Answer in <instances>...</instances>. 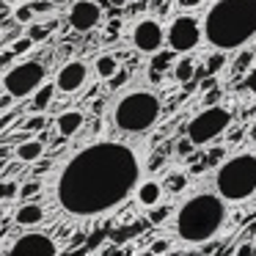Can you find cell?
I'll list each match as a JSON object with an SVG mask.
<instances>
[{"label": "cell", "instance_id": "obj_22", "mask_svg": "<svg viewBox=\"0 0 256 256\" xmlns=\"http://www.w3.org/2000/svg\"><path fill=\"white\" fill-rule=\"evenodd\" d=\"M223 66H226V56L218 50L215 56H210V61H206V69H204V72H206V74H215V72H220Z\"/></svg>", "mask_w": 256, "mask_h": 256}, {"label": "cell", "instance_id": "obj_21", "mask_svg": "<svg viewBox=\"0 0 256 256\" xmlns=\"http://www.w3.org/2000/svg\"><path fill=\"white\" fill-rule=\"evenodd\" d=\"M184 184H188V179H184V174H171V176H168V182L162 184V193H176V190H182Z\"/></svg>", "mask_w": 256, "mask_h": 256}, {"label": "cell", "instance_id": "obj_20", "mask_svg": "<svg viewBox=\"0 0 256 256\" xmlns=\"http://www.w3.org/2000/svg\"><path fill=\"white\" fill-rule=\"evenodd\" d=\"M94 69H96V74H100L102 80H108V78H110V74L118 69L116 56H100V58H96V64H94Z\"/></svg>", "mask_w": 256, "mask_h": 256}, {"label": "cell", "instance_id": "obj_6", "mask_svg": "<svg viewBox=\"0 0 256 256\" xmlns=\"http://www.w3.org/2000/svg\"><path fill=\"white\" fill-rule=\"evenodd\" d=\"M228 124H232V113L220 105H210L190 118L188 138L193 140V146H206V144H212L218 135L226 132Z\"/></svg>", "mask_w": 256, "mask_h": 256}, {"label": "cell", "instance_id": "obj_16", "mask_svg": "<svg viewBox=\"0 0 256 256\" xmlns=\"http://www.w3.org/2000/svg\"><path fill=\"white\" fill-rule=\"evenodd\" d=\"M14 220H17L20 226H39V223L44 220V210H42L39 204H28V201H25V204L17 210Z\"/></svg>", "mask_w": 256, "mask_h": 256}, {"label": "cell", "instance_id": "obj_32", "mask_svg": "<svg viewBox=\"0 0 256 256\" xmlns=\"http://www.w3.org/2000/svg\"><path fill=\"white\" fill-rule=\"evenodd\" d=\"M245 88H248L250 94L256 96V66L250 69V72H248V78H245Z\"/></svg>", "mask_w": 256, "mask_h": 256}, {"label": "cell", "instance_id": "obj_3", "mask_svg": "<svg viewBox=\"0 0 256 256\" xmlns=\"http://www.w3.org/2000/svg\"><path fill=\"white\" fill-rule=\"evenodd\" d=\"M226 223V201L212 193H198L176 212V234L190 245L212 240Z\"/></svg>", "mask_w": 256, "mask_h": 256}, {"label": "cell", "instance_id": "obj_11", "mask_svg": "<svg viewBox=\"0 0 256 256\" xmlns=\"http://www.w3.org/2000/svg\"><path fill=\"white\" fill-rule=\"evenodd\" d=\"M8 254H58V242L52 237L42 232H34V234H20L17 240L12 242Z\"/></svg>", "mask_w": 256, "mask_h": 256}, {"label": "cell", "instance_id": "obj_34", "mask_svg": "<svg viewBox=\"0 0 256 256\" xmlns=\"http://www.w3.org/2000/svg\"><path fill=\"white\" fill-rule=\"evenodd\" d=\"M250 58H254L250 52H242V56H240V61H237V72H242V69L248 66V64H250Z\"/></svg>", "mask_w": 256, "mask_h": 256}, {"label": "cell", "instance_id": "obj_44", "mask_svg": "<svg viewBox=\"0 0 256 256\" xmlns=\"http://www.w3.org/2000/svg\"><path fill=\"white\" fill-rule=\"evenodd\" d=\"M250 254H256V242H250Z\"/></svg>", "mask_w": 256, "mask_h": 256}, {"label": "cell", "instance_id": "obj_37", "mask_svg": "<svg viewBox=\"0 0 256 256\" xmlns=\"http://www.w3.org/2000/svg\"><path fill=\"white\" fill-rule=\"evenodd\" d=\"M204 0H179V8H198Z\"/></svg>", "mask_w": 256, "mask_h": 256}, {"label": "cell", "instance_id": "obj_36", "mask_svg": "<svg viewBox=\"0 0 256 256\" xmlns=\"http://www.w3.org/2000/svg\"><path fill=\"white\" fill-rule=\"evenodd\" d=\"M232 254H237V256H248V254H250V242H242V245H237V248H232Z\"/></svg>", "mask_w": 256, "mask_h": 256}, {"label": "cell", "instance_id": "obj_27", "mask_svg": "<svg viewBox=\"0 0 256 256\" xmlns=\"http://www.w3.org/2000/svg\"><path fill=\"white\" fill-rule=\"evenodd\" d=\"M127 78H130V74L124 72V69H116V72H113L110 78H108V80H110L108 86H110V88H122V86L127 83Z\"/></svg>", "mask_w": 256, "mask_h": 256}, {"label": "cell", "instance_id": "obj_14", "mask_svg": "<svg viewBox=\"0 0 256 256\" xmlns=\"http://www.w3.org/2000/svg\"><path fill=\"white\" fill-rule=\"evenodd\" d=\"M135 193H138V204L140 206H154V204H160L162 184L160 182H138Z\"/></svg>", "mask_w": 256, "mask_h": 256}, {"label": "cell", "instance_id": "obj_29", "mask_svg": "<svg viewBox=\"0 0 256 256\" xmlns=\"http://www.w3.org/2000/svg\"><path fill=\"white\" fill-rule=\"evenodd\" d=\"M14 17H17V22H30L34 20V6H20L14 12Z\"/></svg>", "mask_w": 256, "mask_h": 256}, {"label": "cell", "instance_id": "obj_33", "mask_svg": "<svg viewBox=\"0 0 256 256\" xmlns=\"http://www.w3.org/2000/svg\"><path fill=\"white\" fill-rule=\"evenodd\" d=\"M102 240H105V232L91 234V240H88V250H91V248H100V245H102Z\"/></svg>", "mask_w": 256, "mask_h": 256}, {"label": "cell", "instance_id": "obj_28", "mask_svg": "<svg viewBox=\"0 0 256 256\" xmlns=\"http://www.w3.org/2000/svg\"><path fill=\"white\" fill-rule=\"evenodd\" d=\"M39 190H42V184H39V182H25V184H22V190H17V196H22V198L28 201L30 196H36Z\"/></svg>", "mask_w": 256, "mask_h": 256}, {"label": "cell", "instance_id": "obj_30", "mask_svg": "<svg viewBox=\"0 0 256 256\" xmlns=\"http://www.w3.org/2000/svg\"><path fill=\"white\" fill-rule=\"evenodd\" d=\"M176 152H179V154H182V157H190V154H193V140H179V144H176Z\"/></svg>", "mask_w": 256, "mask_h": 256}, {"label": "cell", "instance_id": "obj_26", "mask_svg": "<svg viewBox=\"0 0 256 256\" xmlns=\"http://www.w3.org/2000/svg\"><path fill=\"white\" fill-rule=\"evenodd\" d=\"M44 116L42 113H36V116H30V118H25V130H30V132H39V130H44Z\"/></svg>", "mask_w": 256, "mask_h": 256}, {"label": "cell", "instance_id": "obj_17", "mask_svg": "<svg viewBox=\"0 0 256 256\" xmlns=\"http://www.w3.org/2000/svg\"><path fill=\"white\" fill-rule=\"evenodd\" d=\"M52 94H56V88H52V86H47V83H42L39 88L34 91V102H30V105H34V110H44V108H50V102H52Z\"/></svg>", "mask_w": 256, "mask_h": 256}, {"label": "cell", "instance_id": "obj_18", "mask_svg": "<svg viewBox=\"0 0 256 256\" xmlns=\"http://www.w3.org/2000/svg\"><path fill=\"white\" fill-rule=\"evenodd\" d=\"M168 64H171V52H160V56L152 61V66H149V80L152 83H160V78L168 69Z\"/></svg>", "mask_w": 256, "mask_h": 256}, {"label": "cell", "instance_id": "obj_43", "mask_svg": "<svg viewBox=\"0 0 256 256\" xmlns=\"http://www.w3.org/2000/svg\"><path fill=\"white\" fill-rule=\"evenodd\" d=\"M3 171H14V166H8V162H0V174Z\"/></svg>", "mask_w": 256, "mask_h": 256}, {"label": "cell", "instance_id": "obj_15", "mask_svg": "<svg viewBox=\"0 0 256 256\" xmlns=\"http://www.w3.org/2000/svg\"><path fill=\"white\" fill-rule=\"evenodd\" d=\"M42 154H44V144L36 138H28L17 146V160L20 162H39Z\"/></svg>", "mask_w": 256, "mask_h": 256}, {"label": "cell", "instance_id": "obj_8", "mask_svg": "<svg viewBox=\"0 0 256 256\" xmlns=\"http://www.w3.org/2000/svg\"><path fill=\"white\" fill-rule=\"evenodd\" d=\"M166 42L168 47H171V52H190L198 47L201 42V25L196 17H176L171 22V28H168L166 34Z\"/></svg>", "mask_w": 256, "mask_h": 256}, {"label": "cell", "instance_id": "obj_2", "mask_svg": "<svg viewBox=\"0 0 256 256\" xmlns=\"http://www.w3.org/2000/svg\"><path fill=\"white\" fill-rule=\"evenodd\" d=\"M204 39L220 52L256 39V0H218L204 17Z\"/></svg>", "mask_w": 256, "mask_h": 256}, {"label": "cell", "instance_id": "obj_41", "mask_svg": "<svg viewBox=\"0 0 256 256\" xmlns=\"http://www.w3.org/2000/svg\"><path fill=\"white\" fill-rule=\"evenodd\" d=\"M127 3H130V0H110V6H116V8H124Z\"/></svg>", "mask_w": 256, "mask_h": 256}, {"label": "cell", "instance_id": "obj_5", "mask_svg": "<svg viewBox=\"0 0 256 256\" xmlns=\"http://www.w3.org/2000/svg\"><path fill=\"white\" fill-rule=\"evenodd\" d=\"M160 118V100L152 91H130L113 110V122L122 132H146Z\"/></svg>", "mask_w": 256, "mask_h": 256}, {"label": "cell", "instance_id": "obj_13", "mask_svg": "<svg viewBox=\"0 0 256 256\" xmlns=\"http://www.w3.org/2000/svg\"><path fill=\"white\" fill-rule=\"evenodd\" d=\"M83 124H86V116L80 110H66V113L58 116L56 127H58V135H61V138H72V135H78L80 130H83Z\"/></svg>", "mask_w": 256, "mask_h": 256}, {"label": "cell", "instance_id": "obj_24", "mask_svg": "<svg viewBox=\"0 0 256 256\" xmlns=\"http://www.w3.org/2000/svg\"><path fill=\"white\" fill-rule=\"evenodd\" d=\"M17 182H0V204L3 201H12L14 196H17Z\"/></svg>", "mask_w": 256, "mask_h": 256}, {"label": "cell", "instance_id": "obj_31", "mask_svg": "<svg viewBox=\"0 0 256 256\" xmlns=\"http://www.w3.org/2000/svg\"><path fill=\"white\" fill-rule=\"evenodd\" d=\"M168 248H171V245H168V240H157V242L149 245V254H166Z\"/></svg>", "mask_w": 256, "mask_h": 256}, {"label": "cell", "instance_id": "obj_42", "mask_svg": "<svg viewBox=\"0 0 256 256\" xmlns=\"http://www.w3.org/2000/svg\"><path fill=\"white\" fill-rule=\"evenodd\" d=\"M248 138H250V140H256V124H250V130H248Z\"/></svg>", "mask_w": 256, "mask_h": 256}, {"label": "cell", "instance_id": "obj_35", "mask_svg": "<svg viewBox=\"0 0 256 256\" xmlns=\"http://www.w3.org/2000/svg\"><path fill=\"white\" fill-rule=\"evenodd\" d=\"M206 80H201V91H210V88H215V74H204Z\"/></svg>", "mask_w": 256, "mask_h": 256}, {"label": "cell", "instance_id": "obj_23", "mask_svg": "<svg viewBox=\"0 0 256 256\" xmlns=\"http://www.w3.org/2000/svg\"><path fill=\"white\" fill-rule=\"evenodd\" d=\"M34 50V39L30 36H22V39H17L12 44V56H25V52Z\"/></svg>", "mask_w": 256, "mask_h": 256}, {"label": "cell", "instance_id": "obj_10", "mask_svg": "<svg viewBox=\"0 0 256 256\" xmlns=\"http://www.w3.org/2000/svg\"><path fill=\"white\" fill-rule=\"evenodd\" d=\"M100 22H102V8L96 6L94 0H78V3H72V8H69V25L78 34H88Z\"/></svg>", "mask_w": 256, "mask_h": 256}, {"label": "cell", "instance_id": "obj_4", "mask_svg": "<svg viewBox=\"0 0 256 256\" xmlns=\"http://www.w3.org/2000/svg\"><path fill=\"white\" fill-rule=\"evenodd\" d=\"M218 196L228 204H240V201L250 198L256 193V154L254 152H242L234 154L218 168L215 176Z\"/></svg>", "mask_w": 256, "mask_h": 256}, {"label": "cell", "instance_id": "obj_7", "mask_svg": "<svg viewBox=\"0 0 256 256\" xmlns=\"http://www.w3.org/2000/svg\"><path fill=\"white\" fill-rule=\"evenodd\" d=\"M44 66L39 61H22L17 66H12L3 78V88H6V96L12 100H25L30 96L42 83H44Z\"/></svg>", "mask_w": 256, "mask_h": 256}, {"label": "cell", "instance_id": "obj_39", "mask_svg": "<svg viewBox=\"0 0 256 256\" xmlns=\"http://www.w3.org/2000/svg\"><path fill=\"white\" fill-rule=\"evenodd\" d=\"M118 30H122V22H118V20L108 22V34H118Z\"/></svg>", "mask_w": 256, "mask_h": 256}, {"label": "cell", "instance_id": "obj_12", "mask_svg": "<svg viewBox=\"0 0 256 256\" xmlns=\"http://www.w3.org/2000/svg\"><path fill=\"white\" fill-rule=\"evenodd\" d=\"M86 80H88V66L83 61H69L61 66V72L56 78V86L64 94H74V91H80L86 86Z\"/></svg>", "mask_w": 256, "mask_h": 256}, {"label": "cell", "instance_id": "obj_38", "mask_svg": "<svg viewBox=\"0 0 256 256\" xmlns=\"http://www.w3.org/2000/svg\"><path fill=\"white\" fill-rule=\"evenodd\" d=\"M44 34H47V30L44 28H30V39H34V42H42V39H44Z\"/></svg>", "mask_w": 256, "mask_h": 256}, {"label": "cell", "instance_id": "obj_19", "mask_svg": "<svg viewBox=\"0 0 256 256\" xmlns=\"http://www.w3.org/2000/svg\"><path fill=\"white\" fill-rule=\"evenodd\" d=\"M174 74H176L179 83H193V74H196L193 58H179V64H176V69H174Z\"/></svg>", "mask_w": 256, "mask_h": 256}, {"label": "cell", "instance_id": "obj_1", "mask_svg": "<svg viewBox=\"0 0 256 256\" xmlns=\"http://www.w3.org/2000/svg\"><path fill=\"white\" fill-rule=\"evenodd\" d=\"M140 160L122 140H100L80 149L64 166L56 182V198L66 215L96 218L116 210L140 182Z\"/></svg>", "mask_w": 256, "mask_h": 256}, {"label": "cell", "instance_id": "obj_25", "mask_svg": "<svg viewBox=\"0 0 256 256\" xmlns=\"http://www.w3.org/2000/svg\"><path fill=\"white\" fill-rule=\"evenodd\" d=\"M149 210H152V212H149V220H152V223H166V220H168V212H171L168 206H157V204L149 206Z\"/></svg>", "mask_w": 256, "mask_h": 256}, {"label": "cell", "instance_id": "obj_40", "mask_svg": "<svg viewBox=\"0 0 256 256\" xmlns=\"http://www.w3.org/2000/svg\"><path fill=\"white\" fill-rule=\"evenodd\" d=\"M204 102H210V105H215V102H218V91L215 88H210V94H206V100Z\"/></svg>", "mask_w": 256, "mask_h": 256}, {"label": "cell", "instance_id": "obj_9", "mask_svg": "<svg viewBox=\"0 0 256 256\" xmlns=\"http://www.w3.org/2000/svg\"><path fill=\"white\" fill-rule=\"evenodd\" d=\"M166 42V30L160 28L157 20H140L132 28V44L138 52H157Z\"/></svg>", "mask_w": 256, "mask_h": 256}]
</instances>
